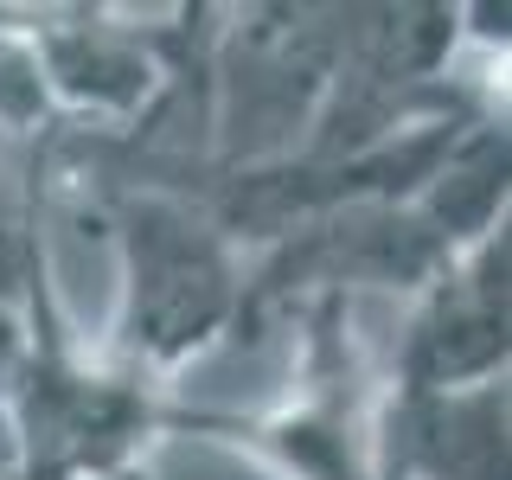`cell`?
I'll list each match as a JSON object with an SVG mask.
<instances>
[{"label":"cell","instance_id":"obj_4","mask_svg":"<svg viewBox=\"0 0 512 480\" xmlns=\"http://www.w3.org/2000/svg\"><path fill=\"white\" fill-rule=\"evenodd\" d=\"M32 52L64 96H77L90 109H135L154 84L135 45L109 39V32H45V39H32Z\"/></svg>","mask_w":512,"mask_h":480},{"label":"cell","instance_id":"obj_2","mask_svg":"<svg viewBox=\"0 0 512 480\" xmlns=\"http://www.w3.org/2000/svg\"><path fill=\"white\" fill-rule=\"evenodd\" d=\"M397 372H404L410 397L474 391L506 372V224L487 231L436 282V295L404 333Z\"/></svg>","mask_w":512,"mask_h":480},{"label":"cell","instance_id":"obj_1","mask_svg":"<svg viewBox=\"0 0 512 480\" xmlns=\"http://www.w3.org/2000/svg\"><path fill=\"white\" fill-rule=\"evenodd\" d=\"M128 250V308L122 333L141 359L173 365L231 314V263L212 224H199L173 199H128L122 212Z\"/></svg>","mask_w":512,"mask_h":480},{"label":"cell","instance_id":"obj_3","mask_svg":"<svg viewBox=\"0 0 512 480\" xmlns=\"http://www.w3.org/2000/svg\"><path fill=\"white\" fill-rule=\"evenodd\" d=\"M397 461L429 480H506V384L416 397Z\"/></svg>","mask_w":512,"mask_h":480}]
</instances>
